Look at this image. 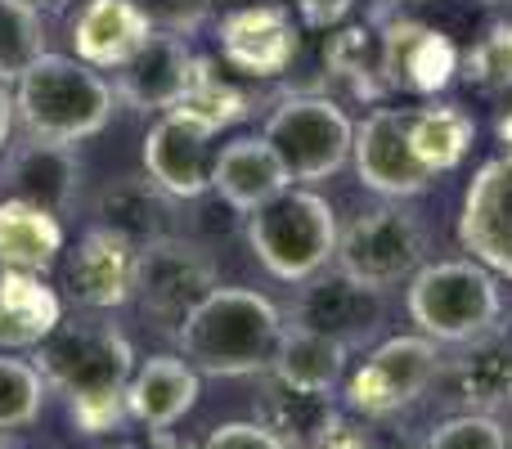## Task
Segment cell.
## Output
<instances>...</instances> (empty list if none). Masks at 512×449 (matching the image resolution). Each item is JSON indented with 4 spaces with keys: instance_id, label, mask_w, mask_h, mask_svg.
<instances>
[{
    "instance_id": "cell-27",
    "label": "cell",
    "mask_w": 512,
    "mask_h": 449,
    "mask_svg": "<svg viewBox=\"0 0 512 449\" xmlns=\"http://www.w3.org/2000/svg\"><path fill=\"white\" fill-rule=\"evenodd\" d=\"M477 140V122L463 104L450 99H427L423 108H409V144H414L418 162L432 176H450L463 167Z\"/></svg>"
},
{
    "instance_id": "cell-17",
    "label": "cell",
    "mask_w": 512,
    "mask_h": 449,
    "mask_svg": "<svg viewBox=\"0 0 512 449\" xmlns=\"http://www.w3.org/2000/svg\"><path fill=\"white\" fill-rule=\"evenodd\" d=\"M81 185V158L72 144H50V140H23L5 149L0 162V198H23L32 207H45L63 221L77 203Z\"/></svg>"
},
{
    "instance_id": "cell-44",
    "label": "cell",
    "mask_w": 512,
    "mask_h": 449,
    "mask_svg": "<svg viewBox=\"0 0 512 449\" xmlns=\"http://www.w3.org/2000/svg\"><path fill=\"white\" fill-rule=\"evenodd\" d=\"M180 449H194V445H180Z\"/></svg>"
},
{
    "instance_id": "cell-22",
    "label": "cell",
    "mask_w": 512,
    "mask_h": 449,
    "mask_svg": "<svg viewBox=\"0 0 512 449\" xmlns=\"http://www.w3.org/2000/svg\"><path fill=\"white\" fill-rule=\"evenodd\" d=\"M198 369L185 355H149L135 364L131 387H126V418L149 427L153 436L171 432L189 409L198 405Z\"/></svg>"
},
{
    "instance_id": "cell-29",
    "label": "cell",
    "mask_w": 512,
    "mask_h": 449,
    "mask_svg": "<svg viewBox=\"0 0 512 449\" xmlns=\"http://www.w3.org/2000/svg\"><path fill=\"white\" fill-rule=\"evenodd\" d=\"M333 396H310V391H292L283 382H265L261 405H256V423H265L288 449H310L319 432L333 418Z\"/></svg>"
},
{
    "instance_id": "cell-32",
    "label": "cell",
    "mask_w": 512,
    "mask_h": 449,
    "mask_svg": "<svg viewBox=\"0 0 512 449\" xmlns=\"http://www.w3.org/2000/svg\"><path fill=\"white\" fill-rule=\"evenodd\" d=\"M45 373L27 360H14V355L0 351V436L5 432H23L41 418L45 405Z\"/></svg>"
},
{
    "instance_id": "cell-35",
    "label": "cell",
    "mask_w": 512,
    "mask_h": 449,
    "mask_svg": "<svg viewBox=\"0 0 512 449\" xmlns=\"http://www.w3.org/2000/svg\"><path fill=\"white\" fill-rule=\"evenodd\" d=\"M203 449H288V445H283L265 423L248 418V423H221V427H212V436L203 441Z\"/></svg>"
},
{
    "instance_id": "cell-6",
    "label": "cell",
    "mask_w": 512,
    "mask_h": 449,
    "mask_svg": "<svg viewBox=\"0 0 512 449\" xmlns=\"http://www.w3.org/2000/svg\"><path fill=\"white\" fill-rule=\"evenodd\" d=\"M261 135L274 144L297 185H319L351 162L355 122L328 95H288L270 108Z\"/></svg>"
},
{
    "instance_id": "cell-38",
    "label": "cell",
    "mask_w": 512,
    "mask_h": 449,
    "mask_svg": "<svg viewBox=\"0 0 512 449\" xmlns=\"http://www.w3.org/2000/svg\"><path fill=\"white\" fill-rule=\"evenodd\" d=\"M14 90L5 86V81H0V153L9 149V135H14Z\"/></svg>"
},
{
    "instance_id": "cell-7",
    "label": "cell",
    "mask_w": 512,
    "mask_h": 449,
    "mask_svg": "<svg viewBox=\"0 0 512 449\" xmlns=\"http://www.w3.org/2000/svg\"><path fill=\"white\" fill-rule=\"evenodd\" d=\"M445 355L432 337L405 333L378 342L360 360V369L346 378V409L355 418H391L400 409H409L414 400H423L427 391L441 382Z\"/></svg>"
},
{
    "instance_id": "cell-33",
    "label": "cell",
    "mask_w": 512,
    "mask_h": 449,
    "mask_svg": "<svg viewBox=\"0 0 512 449\" xmlns=\"http://www.w3.org/2000/svg\"><path fill=\"white\" fill-rule=\"evenodd\" d=\"M409 449H508V432L490 414H454Z\"/></svg>"
},
{
    "instance_id": "cell-43",
    "label": "cell",
    "mask_w": 512,
    "mask_h": 449,
    "mask_svg": "<svg viewBox=\"0 0 512 449\" xmlns=\"http://www.w3.org/2000/svg\"><path fill=\"white\" fill-rule=\"evenodd\" d=\"M400 5H427V0H400Z\"/></svg>"
},
{
    "instance_id": "cell-2",
    "label": "cell",
    "mask_w": 512,
    "mask_h": 449,
    "mask_svg": "<svg viewBox=\"0 0 512 449\" xmlns=\"http://www.w3.org/2000/svg\"><path fill=\"white\" fill-rule=\"evenodd\" d=\"M283 328L288 324L270 297L216 283L180 319L176 342L180 355L207 378H252V373H270Z\"/></svg>"
},
{
    "instance_id": "cell-12",
    "label": "cell",
    "mask_w": 512,
    "mask_h": 449,
    "mask_svg": "<svg viewBox=\"0 0 512 449\" xmlns=\"http://www.w3.org/2000/svg\"><path fill=\"white\" fill-rule=\"evenodd\" d=\"M288 319L301 328H315V333L333 337L346 351H364V346L378 342L382 292L364 288V283H355L351 274H342L333 265V270H319L301 283L297 297H292Z\"/></svg>"
},
{
    "instance_id": "cell-24",
    "label": "cell",
    "mask_w": 512,
    "mask_h": 449,
    "mask_svg": "<svg viewBox=\"0 0 512 449\" xmlns=\"http://www.w3.org/2000/svg\"><path fill=\"white\" fill-rule=\"evenodd\" d=\"M63 324V301L41 274L0 270V351H32Z\"/></svg>"
},
{
    "instance_id": "cell-42",
    "label": "cell",
    "mask_w": 512,
    "mask_h": 449,
    "mask_svg": "<svg viewBox=\"0 0 512 449\" xmlns=\"http://www.w3.org/2000/svg\"><path fill=\"white\" fill-rule=\"evenodd\" d=\"M495 328H499V333H504L508 342H512V310H508V315H499V324H495Z\"/></svg>"
},
{
    "instance_id": "cell-3",
    "label": "cell",
    "mask_w": 512,
    "mask_h": 449,
    "mask_svg": "<svg viewBox=\"0 0 512 449\" xmlns=\"http://www.w3.org/2000/svg\"><path fill=\"white\" fill-rule=\"evenodd\" d=\"M113 104L117 90L104 81V72L68 54H41L14 81V117L27 140L81 144L104 131Z\"/></svg>"
},
{
    "instance_id": "cell-37",
    "label": "cell",
    "mask_w": 512,
    "mask_h": 449,
    "mask_svg": "<svg viewBox=\"0 0 512 449\" xmlns=\"http://www.w3.org/2000/svg\"><path fill=\"white\" fill-rule=\"evenodd\" d=\"M292 9L301 14V23L315 32H333L346 23V14L355 9V0H292Z\"/></svg>"
},
{
    "instance_id": "cell-1",
    "label": "cell",
    "mask_w": 512,
    "mask_h": 449,
    "mask_svg": "<svg viewBox=\"0 0 512 449\" xmlns=\"http://www.w3.org/2000/svg\"><path fill=\"white\" fill-rule=\"evenodd\" d=\"M36 369L59 396H68L72 423L104 436L126 423V387L135 373V346L104 319H72L41 342Z\"/></svg>"
},
{
    "instance_id": "cell-5",
    "label": "cell",
    "mask_w": 512,
    "mask_h": 449,
    "mask_svg": "<svg viewBox=\"0 0 512 449\" xmlns=\"http://www.w3.org/2000/svg\"><path fill=\"white\" fill-rule=\"evenodd\" d=\"M409 319L436 346H463L490 333L504 315L499 279L481 261H432L409 279Z\"/></svg>"
},
{
    "instance_id": "cell-36",
    "label": "cell",
    "mask_w": 512,
    "mask_h": 449,
    "mask_svg": "<svg viewBox=\"0 0 512 449\" xmlns=\"http://www.w3.org/2000/svg\"><path fill=\"white\" fill-rule=\"evenodd\" d=\"M310 449H378V445H373L364 423H355V418H346V414H333L324 432L310 441Z\"/></svg>"
},
{
    "instance_id": "cell-10",
    "label": "cell",
    "mask_w": 512,
    "mask_h": 449,
    "mask_svg": "<svg viewBox=\"0 0 512 449\" xmlns=\"http://www.w3.org/2000/svg\"><path fill=\"white\" fill-rule=\"evenodd\" d=\"M216 261L198 243L180 234H167L158 243L140 247V274H135V301L144 315L176 324L216 288Z\"/></svg>"
},
{
    "instance_id": "cell-34",
    "label": "cell",
    "mask_w": 512,
    "mask_h": 449,
    "mask_svg": "<svg viewBox=\"0 0 512 449\" xmlns=\"http://www.w3.org/2000/svg\"><path fill=\"white\" fill-rule=\"evenodd\" d=\"M180 108H194L198 117L216 122L221 131H225V126H234V122H243V117L252 113L248 95H243V90H234L230 81H221L212 68H207V63H203V72H198L194 90H189V99H185Z\"/></svg>"
},
{
    "instance_id": "cell-19",
    "label": "cell",
    "mask_w": 512,
    "mask_h": 449,
    "mask_svg": "<svg viewBox=\"0 0 512 449\" xmlns=\"http://www.w3.org/2000/svg\"><path fill=\"white\" fill-rule=\"evenodd\" d=\"M441 382L450 391V400L459 405V414L495 418L499 409H512V342L499 328H490V333L454 346Z\"/></svg>"
},
{
    "instance_id": "cell-15",
    "label": "cell",
    "mask_w": 512,
    "mask_h": 449,
    "mask_svg": "<svg viewBox=\"0 0 512 449\" xmlns=\"http://www.w3.org/2000/svg\"><path fill=\"white\" fill-rule=\"evenodd\" d=\"M459 243L490 274L512 279V149L490 158L468 180L459 207Z\"/></svg>"
},
{
    "instance_id": "cell-45",
    "label": "cell",
    "mask_w": 512,
    "mask_h": 449,
    "mask_svg": "<svg viewBox=\"0 0 512 449\" xmlns=\"http://www.w3.org/2000/svg\"><path fill=\"white\" fill-rule=\"evenodd\" d=\"M508 449H512V436H508Z\"/></svg>"
},
{
    "instance_id": "cell-14",
    "label": "cell",
    "mask_w": 512,
    "mask_h": 449,
    "mask_svg": "<svg viewBox=\"0 0 512 449\" xmlns=\"http://www.w3.org/2000/svg\"><path fill=\"white\" fill-rule=\"evenodd\" d=\"M221 59L243 77L274 81L292 68L301 50V32L292 23V9L283 0H261V5H239L216 27Z\"/></svg>"
},
{
    "instance_id": "cell-40",
    "label": "cell",
    "mask_w": 512,
    "mask_h": 449,
    "mask_svg": "<svg viewBox=\"0 0 512 449\" xmlns=\"http://www.w3.org/2000/svg\"><path fill=\"white\" fill-rule=\"evenodd\" d=\"M23 5L41 9V14H54V9H63V5H68V0H23Z\"/></svg>"
},
{
    "instance_id": "cell-20",
    "label": "cell",
    "mask_w": 512,
    "mask_h": 449,
    "mask_svg": "<svg viewBox=\"0 0 512 449\" xmlns=\"http://www.w3.org/2000/svg\"><path fill=\"white\" fill-rule=\"evenodd\" d=\"M153 32V14L140 0H86L72 18V50L90 68L117 72L149 45Z\"/></svg>"
},
{
    "instance_id": "cell-4",
    "label": "cell",
    "mask_w": 512,
    "mask_h": 449,
    "mask_svg": "<svg viewBox=\"0 0 512 449\" xmlns=\"http://www.w3.org/2000/svg\"><path fill=\"white\" fill-rule=\"evenodd\" d=\"M337 216L328 198L310 185H288L279 198L248 216V243L256 261L279 283H306L310 274L328 270L337 256Z\"/></svg>"
},
{
    "instance_id": "cell-18",
    "label": "cell",
    "mask_w": 512,
    "mask_h": 449,
    "mask_svg": "<svg viewBox=\"0 0 512 449\" xmlns=\"http://www.w3.org/2000/svg\"><path fill=\"white\" fill-rule=\"evenodd\" d=\"M135 274H140V247L104 225H90L72 252L68 288L86 310H117L135 301Z\"/></svg>"
},
{
    "instance_id": "cell-13",
    "label": "cell",
    "mask_w": 512,
    "mask_h": 449,
    "mask_svg": "<svg viewBox=\"0 0 512 449\" xmlns=\"http://www.w3.org/2000/svg\"><path fill=\"white\" fill-rule=\"evenodd\" d=\"M378 54H382V81L387 90H405V95L436 99L450 90L459 77V45L432 23L418 18H387L378 32Z\"/></svg>"
},
{
    "instance_id": "cell-30",
    "label": "cell",
    "mask_w": 512,
    "mask_h": 449,
    "mask_svg": "<svg viewBox=\"0 0 512 449\" xmlns=\"http://www.w3.org/2000/svg\"><path fill=\"white\" fill-rule=\"evenodd\" d=\"M45 50V14L23 0H0V81H18Z\"/></svg>"
},
{
    "instance_id": "cell-25",
    "label": "cell",
    "mask_w": 512,
    "mask_h": 449,
    "mask_svg": "<svg viewBox=\"0 0 512 449\" xmlns=\"http://www.w3.org/2000/svg\"><path fill=\"white\" fill-rule=\"evenodd\" d=\"M346 351L342 342L333 337L315 333V328H301V324H288L279 337V351H274V364H270V378L283 382L292 391H310V396H333L346 378Z\"/></svg>"
},
{
    "instance_id": "cell-31",
    "label": "cell",
    "mask_w": 512,
    "mask_h": 449,
    "mask_svg": "<svg viewBox=\"0 0 512 449\" xmlns=\"http://www.w3.org/2000/svg\"><path fill=\"white\" fill-rule=\"evenodd\" d=\"M459 77L468 86H477L481 95H499L512 90V18L490 23L477 41L463 50L459 59Z\"/></svg>"
},
{
    "instance_id": "cell-16",
    "label": "cell",
    "mask_w": 512,
    "mask_h": 449,
    "mask_svg": "<svg viewBox=\"0 0 512 449\" xmlns=\"http://www.w3.org/2000/svg\"><path fill=\"white\" fill-rule=\"evenodd\" d=\"M203 63L207 59H198L185 32H153L149 45L126 68H117V104L140 108V113H171L189 99Z\"/></svg>"
},
{
    "instance_id": "cell-26",
    "label": "cell",
    "mask_w": 512,
    "mask_h": 449,
    "mask_svg": "<svg viewBox=\"0 0 512 449\" xmlns=\"http://www.w3.org/2000/svg\"><path fill=\"white\" fill-rule=\"evenodd\" d=\"M63 252V221L23 198H0V270L50 274Z\"/></svg>"
},
{
    "instance_id": "cell-23",
    "label": "cell",
    "mask_w": 512,
    "mask_h": 449,
    "mask_svg": "<svg viewBox=\"0 0 512 449\" xmlns=\"http://www.w3.org/2000/svg\"><path fill=\"white\" fill-rule=\"evenodd\" d=\"M95 225L113 229V234L131 238L135 247H149L158 238L176 234V198L158 189L149 176H117L113 185L99 189L95 198Z\"/></svg>"
},
{
    "instance_id": "cell-21",
    "label": "cell",
    "mask_w": 512,
    "mask_h": 449,
    "mask_svg": "<svg viewBox=\"0 0 512 449\" xmlns=\"http://www.w3.org/2000/svg\"><path fill=\"white\" fill-rule=\"evenodd\" d=\"M292 185L283 158L274 153V144L265 135H234L230 144L216 149L212 167V189L225 198V207L252 216L256 207H265L270 198H279Z\"/></svg>"
},
{
    "instance_id": "cell-9",
    "label": "cell",
    "mask_w": 512,
    "mask_h": 449,
    "mask_svg": "<svg viewBox=\"0 0 512 449\" xmlns=\"http://www.w3.org/2000/svg\"><path fill=\"white\" fill-rule=\"evenodd\" d=\"M216 135L221 126L198 117L194 108H171L144 135V176L167 189L176 203H194L212 189Z\"/></svg>"
},
{
    "instance_id": "cell-39",
    "label": "cell",
    "mask_w": 512,
    "mask_h": 449,
    "mask_svg": "<svg viewBox=\"0 0 512 449\" xmlns=\"http://www.w3.org/2000/svg\"><path fill=\"white\" fill-rule=\"evenodd\" d=\"M495 135H499V144H504V149H512V108L495 122Z\"/></svg>"
},
{
    "instance_id": "cell-11",
    "label": "cell",
    "mask_w": 512,
    "mask_h": 449,
    "mask_svg": "<svg viewBox=\"0 0 512 449\" xmlns=\"http://www.w3.org/2000/svg\"><path fill=\"white\" fill-rule=\"evenodd\" d=\"M355 176L364 189H373L387 203H405L418 198L432 185V171L418 162L414 144H409V108H373L360 126H355L351 144Z\"/></svg>"
},
{
    "instance_id": "cell-8",
    "label": "cell",
    "mask_w": 512,
    "mask_h": 449,
    "mask_svg": "<svg viewBox=\"0 0 512 449\" xmlns=\"http://www.w3.org/2000/svg\"><path fill=\"white\" fill-rule=\"evenodd\" d=\"M423 252L427 234L418 225V216L405 212L400 203H382L373 212H360L337 234L333 265L342 274H351L355 283H364V288L387 292L423 270Z\"/></svg>"
},
{
    "instance_id": "cell-41",
    "label": "cell",
    "mask_w": 512,
    "mask_h": 449,
    "mask_svg": "<svg viewBox=\"0 0 512 449\" xmlns=\"http://www.w3.org/2000/svg\"><path fill=\"white\" fill-rule=\"evenodd\" d=\"M472 5H481V9H512V0H472Z\"/></svg>"
},
{
    "instance_id": "cell-28",
    "label": "cell",
    "mask_w": 512,
    "mask_h": 449,
    "mask_svg": "<svg viewBox=\"0 0 512 449\" xmlns=\"http://www.w3.org/2000/svg\"><path fill=\"white\" fill-rule=\"evenodd\" d=\"M324 68H328V81L346 86V95L360 99V104H378L387 95L378 32L373 27H337L324 41Z\"/></svg>"
}]
</instances>
